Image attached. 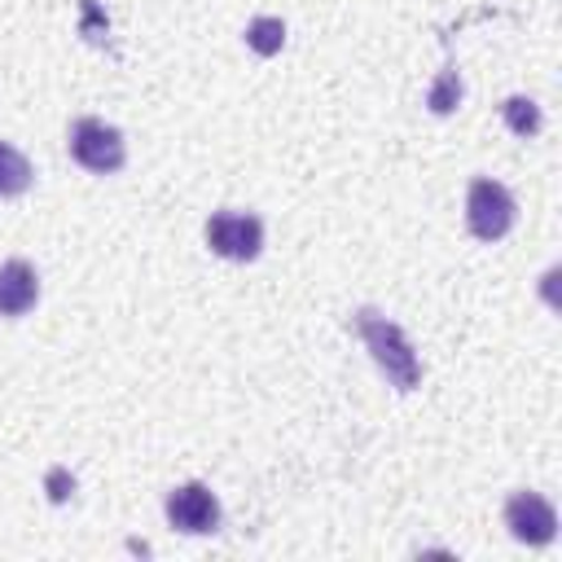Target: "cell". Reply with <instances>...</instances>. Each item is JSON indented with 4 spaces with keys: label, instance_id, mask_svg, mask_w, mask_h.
Listing matches in <instances>:
<instances>
[{
    "label": "cell",
    "instance_id": "cell-1",
    "mask_svg": "<svg viewBox=\"0 0 562 562\" xmlns=\"http://www.w3.org/2000/svg\"><path fill=\"white\" fill-rule=\"evenodd\" d=\"M351 321H356V334L364 338L373 364L386 373V382H391L395 391H413V386H422V360H417L408 334H404L391 316H382V312H373V307H360Z\"/></svg>",
    "mask_w": 562,
    "mask_h": 562
},
{
    "label": "cell",
    "instance_id": "cell-2",
    "mask_svg": "<svg viewBox=\"0 0 562 562\" xmlns=\"http://www.w3.org/2000/svg\"><path fill=\"white\" fill-rule=\"evenodd\" d=\"M514 215H518L514 193H509L501 180H492V176L470 180V193H465V224H470V233H474L479 241H501V237L514 228Z\"/></svg>",
    "mask_w": 562,
    "mask_h": 562
},
{
    "label": "cell",
    "instance_id": "cell-3",
    "mask_svg": "<svg viewBox=\"0 0 562 562\" xmlns=\"http://www.w3.org/2000/svg\"><path fill=\"white\" fill-rule=\"evenodd\" d=\"M70 158L83 167V171H97V176H110L127 162V145H123V132L101 123V119H75L70 123Z\"/></svg>",
    "mask_w": 562,
    "mask_h": 562
},
{
    "label": "cell",
    "instance_id": "cell-4",
    "mask_svg": "<svg viewBox=\"0 0 562 562\" xmlns=\"http://www.w3.org/2000/svg\"><path fill=\"white\" fill-rule=\"evenodd\" d=\"M206 246H211L220 259L250 263V259L263 250V220L250 215V211H215V215L206 220Z\"/></svg>",
    "mask_w": 562,
    "mask_h": 562
},
{
    "label": "cell",
    "instance_id": "cell-5",
    "mask_svg": "<svg viewBox=\"0 0 562 562\" xmlns=\"http://www.w3.org/2000/svg\"><path fill=\"white\" fill-rule=\"evenodd\" d=\"M220 501L206 483H180L167 492V522L184 536H211L220 531Z\"/></svg>",
    "mask_w": 562,
    "mask_h": 562
},
{
    "label": "cell",
    "instance_id": "cell-6",
    "mask_svg": "<svg viewBox=\"0 0 562 562\" xmlns=\"http://www.w3.org/2000/svg\"><path fill=\"white\" fill-rule=\"evenodd\" d=\"M505 527L522 544H549L558 536V514L540 492H514L505 501Z\"/></svg>",
    "mask_w": 562,
    "mask_h": 562
},
{
    "label": "cell",
    "instance_id": "cell-7",
    "mask_svg": "<svg viewBox=\"0 0 562 562\" xmlns=\"http://www.w3.org/2000/svg\"><path fill=\"white\" fill-rule=\"evenodd\" d=\"M40 299V277L26 259L0 263V316H26Z\"/></svg>",
    "mask_w": 562,
    "mask_h": 562
},
{
    "label": "cell",
    "instance_id": "cell-8",
    "mask_svg": "<svg viewBox=\"0 0 562 562\" xmlns=\"http://www.w3.org/2000/svg\"><path fill=\"white\" fill-rule=\"evenodd\" d=\"M31 162L22 149H13L9 140H0V198H18L31 189Z\"/></svg>",
    "mask_w": 562,
    "mask_h": 562
},
{
    "label": "cell",
    "instance_id": "cell-9",
    "mask_svg": "<svg viewBox=\"0 0 562 562\" xmlns=\"http://www.w3.org/2000/svg\"><path fill=\"white\" fill-rule=\"evenodd\" d=\"M246 44L259 53V57H272V53H281V44H285V22L281 18H255L250 26H246Z\"/></svg>",
    "mask_w": 562,
    "mask_h": 562
},
{
    "label": "cell",
    "instance_id": "cell-10",
    "mask_svg": "<svg viewBox=\"0 0 562 562\" xmlns=\"http://www.w3.org/2000/svg\"><path fill=\"white\" fill-rule=\"evenodd\" d=\"M426 105H430V114H452V110L461 105V75H457V66H448V70L430 83Z\"/></svg>",
    "mask_w": 562,
    "mask_h": 562
},
{
    "label": "cell",
    "instance_id": "cell-11",
    "mask_svg": "<svg viewBox=\"0 0 562 562\" xmlns=\"http://www.w3.org/2000/svg\"><path fill=\"white\" fill-rule=\"evenodd\" d=\"M501 114H505V123H509L514 136H536L540 132V105L531 97H509L501 105Z\"/></svg>",
    "mask_w": 562,
    "mask_h": 562
},
{
    "label": "cell",
    "instance_id": "cell-12",
    "mask_svg": "<svg viewBox=\"0 0 562 562\" xmlns=\"http://www.w3.org/2000/svg\"><path fill=\"white\" fill-rule=\"evenodd\" d=\"M70 492H75V479H66V470H53V474H48V496H53V501H66Z\"/></svg>",
    "mask_w": 562,
    "mask_h": 562
}]
</instances>
